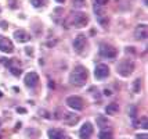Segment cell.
Instances as JSON below:
<instances>
[{
    "label": "cell",
    "mask_w": 148,
    "mask_h": 139,
    "mask_svg": "<svg viewBox=\"0 0 148 139\" xmlns=\"http://www.w3.org/2000/svg\"><path fill=\"white\" fill-rule=\"evenodd\" d=\"M140 88H141V80L137 78V80L134 81V85H133V91H134V92H138Z\"/></svg>",
    "instance_id": "44dd1931"
},
{
    "label": "cell",
    "mask_w": 148,
    "mask_h": 139,
    "mask_svg": "<svg viewBox=\"0 0 148 139\" xmlns=\"http://www.w3.org/2000/svg\"><path fill=\"white\" fill-rule=\"evenodd\" d=\"M87 77H89L87 70L83 66H76L71 73L69 81H71V84L73 86H83L87 82Z\"/></svg>",
    "instance_id": "6da1fadb"
},
{
    "label": "cell",
    "mask_w": 148,
    "mask_h": 139,
    "mask_svg": "<svg viewBox=\"0 0 148 139\" xmlns=\"http://www.w3.org/2000/svg\"><path fill=\"white\" fill-rule=\"evenodd\" d=\"M100 54L103 57H105V59H114V57H116V54H118V50L112 45L103 43V45H100Z\"/></svg>",
    "instance_id": "277c9868"
},
{
    "label": "cell",
    "mask_w": 148,
    "mask_h": 139,
    "mask_svg": "<svg viewBox=\"0 0 148 139\" xmlns=\"http://www.w3.org/2000/svg\"><path fill=\"white\" fill-rule=\"evenodd\" d=\"M0 63H1V64H4V66H7V64H8V60L7 59H0Z\"/></svg>",
    "instance_id": "4316f807"
},
{
    "label": "cell",
    "mask_w": 148,
    "mask_h": 139,
    "mask_svg": "<svg viewBox=\"0 0 148 139\" xmlns=\"http://www.w3.org/2000/svg\"><path fill=\"white\" fill-rule=\"evenodd\" d=\"M11 74H14L15 77H19V75H21V70H19V68H13V67H11Z\"/></svg>",
    "instance_id": "7402d4cb"
},
{
    "label": "cell",
    "mask_w": 148,
    "mask_h": 139,
    "mask_svg": "<svg viewBox=\"0 0 148 139\" xmlns=\"http://www.w3.org/2000/svg\"><path fill=\"white\" fill-rule=\"evenodd\" d=\"M110 75V67L107 64H97L94 70V77L96 80H105Z\"/></svg>",
    "instance_id": "5b68a950"
},
{
    "label": "cell",
    "mask_w": 148,
    "mask_h": 139,
    "mask_svg": "<svg viewBox=\"0 0 148 139\" xmlns=\"http://www.w3.org/2000/svg\"><path fill=\"white\" fill-rule=\"evenodd\" d=\"M79 118H80V117H77L75 113H66V114H65V118H64V122L66 125H75V124H77Z\"/></svg>",
    "instance_id": "5bb4252c"
},
{
    "label": "cell",
    "mask_w": 148,
    "mask_h": 139,
    "mask_svg": "<svg viewBox=\"0 0 148 139\" xmlns=\"http://www.w3.org/2000/svg\"><path fill=\"white\" fill-rule=\"evenodd\" d=\"M66 104L73 109V110H83L84 109V102L77 96H71L66 99Z\"/></svg>",
    "instance_id": "8992f818"
},
{
    "label": "cell",
    "mask_w": 148,
    "mask_h": 139,
    "mask_svg": "<svg viewBox=\"0 0 148 139\" xmlns=\"http://www.w3.org/2000/svg\"><path fill=\"white\" fill-rule=\"evenodd\" d=\"M86 6V1L84 0H73V7L75 8H82Z\"/></svg>",
    "instance_id": "d6986e66"
},
{
    "label": "cell",
    "mask_w": 148,
    "mask_h": 139,
    "mask_svg": "<svg viewBox=\"0 0 148 139\" xmlns=\"http://www.w3.org/2000/svg\"><path fill=\"white\" fill-rule=\"evenodd\" d=\"M136 138H137V139H148L147 132H145V133H138V135H137Z\"/></svg>",
    "instance_id": "d4e9b609"
},
{
    "label": "cell",
    "mask_w": 148,
    "mask_h": 139,
    "mask_svg": "<svg viewBox=\"0 0 148 139\" xmlns=\"http://www.w3.org/2000/svg\"><path fill=\"white\" fill-rule=\"evenodd\" d=\"M140 125H141V128L147 129V117H143V118H141V122H140Z\"/></svg>",
    "instance_id": "603a6c76"
},
{
    "label": "cell",
    "mask_w": 148,
    "mask_h": 139,
    "mask_svg": "<svg viewBox=\"0 0 148 139\" xmlns=\"http://www.w3.org/2000/svg\"><path fill=\"white\" fill-rule=\"evenodd\" d=\"M110 0H96V3L98 4V6H104V4H107Z\"/></svg>",
    "instance_id": "cb8c5ba5"
},
{
    "label": "cell",
    "mask_w": 148,
    "mask_h": 139,
    "mask_svg": "<svg viewBox=\"0 0 148 139\" xmlns=\"http://www.w3.org/2000/svg\"><path fill=\"white\" fill-rule=\"evenodd\" d=\"M91 133H93V125L91 122H84L79 129V138L80 139H90Z\"/></svg>",
    "instance_id": "ba28073f"
},
{
    "label": "cell",
    "mask_w": 148,
    "mask_h": 139,
    "mask_svg": "<svg viewBox=\"0 0 148 139\" xmlns=\"http://www.w3.org/2000/svg\"><path fill=\"white\" fill-rule=\"evenodd\" d=\"M18 113H26L25 109H18Z\"/></svg>",
    "instance_id": "f546056e"
},
{
    "label": "cell",
    "mask_w": 148,
    "mask_h": 139,
    "mask_svg": "<svg viewBox=\"0 0 148 139\" xmlns=\"http://www.w3.org/2000/svg\"><path fill=\"white\" fill-rule=\"evenodd\" d=\"M119 111V106L116 104V103H111L107 106V114H116V113Z\"/></svg>",
    "instance_id": "9a60e30c"
},
{
    "label": "cell",
    "mask_w": 148,
    "mask_h": 139,
    "mask_svg": "<svg viewBox=\"0 0 148 139\" xmlns=\"http://www.w3.org/2000/svg\"><path fill=\"white\" fill-rule=\"evenodd\" d=\"M98 139H112V132L110 129H101L100 135H98Z\"/></svg>",
    "instance_id": "2e32d148"
},
{
    "label": "cell",
    "mask_w": 148,
    "mask_h": 139,
    "mask_svg": "<svg viewBox=\"0 0 148 139\" xmlns=\"http://www.w3.org/2000/svg\"><path fill=\"white\" fill-rule=\"evenodd\" d=\"M98 22H100L101 25H104V27H107V25H108V17H107V15H100V17H98Z\"/></svg>",
    "instance_id": "ffe728a7"
},
{
    "label": "cell",
    "mask_w": 148,
    "mask_h": 139,
    "mask_svg": "<svg viewBox=\"0 0 148 139\" xmlns=\"http://www.w3.org/2000/svg\"><path fill=\"white\" fill-rule=\"evenodd\" d=\"M0 50L3 53H13L14 52L13 42L8 38H6V36H0Z\"/></svg>",
    "instance_id": "52a82bcc"
},
{
    "label": "cell",
    "mask_w": 148,
    "mask_h": 139,
    "mask_svg": "<svg viewBox=\"0 0 148 139\" xmlns=\"http://www.w3.org/2000/svg\"><path fill=\"white\" fill-rule=\"evenodd\" d=\"M72 24L76 28H84L89 24V15L83 11H77L72 15Z\"/></svg>",
    "instance_id": "3957f363"
},
{
    "label": "cell",
    "mask_w": 148,
    "mask_h": 139,
    "mask_svg": "<svg viewBox=\"0 0 148 139\" xmlns=\"http://www.w3.org/2000/svg\"><path fill=\"white\" fill-rule=\"evenodd\" d=\"M14 39L17 40V42H19V43H24V42L29 40V35L24 29H18V31L14 32Z\"/></svg>",
    "instance_id": "4fadbf2b"
},
{
    "label": "cell",
    "mask_w": 148,
    "mask_h": 139,
    "mask_svg": "<svg viewBox=\"0 0 148 139\" xmlns=\"http://www.w3.org/2000/svg\"><path fill=\"white\" fill-rule=\"evenodd\" d=\"M26 53H28V54H32V49H31V47H26Z\"/></svg>",
    "instance_id": "f1b7e54d"
},
{
    "label": "cell",
    "mask_w": 148,
    "mask_h": 139,
    "mask_svg": "<svg viewBox=\"0 0 148 139\" xmlns=\"http://www.w3.org/2000/svg\"><path fill=\"white\" fill-rule=\"evenodd\" d=\"M126 53H130V54L136 53V49H133V47H126Z\"/></svg>",
    "instance_id": "484cf974"
},
{
    "label": "cell",
    "mask_w": 148,
    "mask_h": 139,
    "mask_svg": "<svg viewBox=\"0 0 148 139\" xmlns=\"http://www.w3.org/2000/svg\"><path fill=\"white\" fill-rule=\"evenodd\" d=\"M24 82H25V85L28 88H35L39 84V75L36 73H28L25 75Z\"/></svg>",
    "instance_id": "30bf717a"
},
{
    "label": "cell",
    "mask_w": 148,
    "mask_h": 139,
    "mask_svg": "<svg viewBox=\"0 0 148 139\" xmlns=\"http://www.w3.org/2000/svg\"><path fill=\"white\" fill-rule=\"evenodd\" d=\"M29 1H31L35 7H43L46 4V1H47V0H29Z\"/></svg>",
    "instance_id": "ac0fdd59"
},
{
    "label": "cell",
    "mask_w": 148,
    "mask_h": 139,
    "mask_svg": "<svg viewBox=\"0 0 148 139\" xmlns=\"http://www.w3.org/2000/svg\"><path fill=\"white\" fill-rule=\"evenodd\" d=\"M97 124L101 127L103 129H107V128H108V121H107V118H104V117H98V118H97Z\"/></svg>",
    "instance_id": "e0dca14e"
},
{
    "label": "cell",
    "mask_w": 148,
    "mask_h": 139,
    "mask_svg": "<svg viewBox=\"0 0 148 139\" xmlns=\"http://www.w3.org/2000/svg\"><path fill=\"white\" fill-rule=\"evenodd\" d=\"M0 27H3V29H7V24L6 22H4V21H1V22H0Z\"/></svg>",
    "instance_id": "83f0119b"
},
{
    "label": "cell",
    "mask_w": 148,
    "mask_h": 139,
    "mask_svg": "<svg viewBox=\"0 0 148 139\" xmlns=\"http://www.w3.org/2000/svg\"><path fill=\"white\" fill-rule=\"evenodd\" d=\"M56 1H58V3H64L65 0H56Z\"/></svg>",
    "instance_id": "4dcf8cb0"
},
{
    "label": "cell",
    "mask_w": 148,
    "mask_h": 139,
    "mask_svg": "<svg viewBox=\"0 0 148 139\" xmlns=\"http://www.w3.org/2000/svg\"><path fill=\"white\" fill-rule=\"evenodd\" d=\"M87 45V39H86V36L84 35H77L75 40H73V47H75V50H76L77 53H80V52H83V49L86 47Z\"/></svg>",
    "instance_id": "9c48e42d"
},
{
    "label": "cell",
    "mask_w": 148,
    "mask_h": 139,
    "mask_svg": "<svg viewBox=\"0 0 148 139\" xmlns=\"http://www.w3.org/2000/svg\"><path fill=\"white\" fill-rule=\"evenodd\" d=\"M49 138L50 139H69V136L64 132V131H61V129H50L49 131Z\"/></svg>",
    "instance_id": "7c38bea8"
},
{
    "label": "cell",
    "mask_w": 148,
    "mask_h": 139,
    "mask_svg": "<svg viewBox=\"0 0 148 139\" xmlns=\"http://www.w3.org/2000/svg\"><path fill=\"white\" fill-rule=\"evenodd\" d=\"M134 38L137 40L147 39V25H137L134 28Z\"/></svg>",
    "instance_id": "8fae6325"
},
{
    "label": "cell",
    "mask_w": 148,
    "mask_h": 139,
    "mask_svg": "<svg viewBox=\"0 0 148 139\" xmlns=\"http://www.w3.org/2000/svg\"><path fill=\"white\" fill-rule=\"evenodd\" d=\"M133 70H134V63L129 59L122 60V61L118 64V73H119V75H122L125 78L130 77L132 73H133Z\"/></svg>",
    "instance_id": "7a4b0ae2"
}]
</instances>
